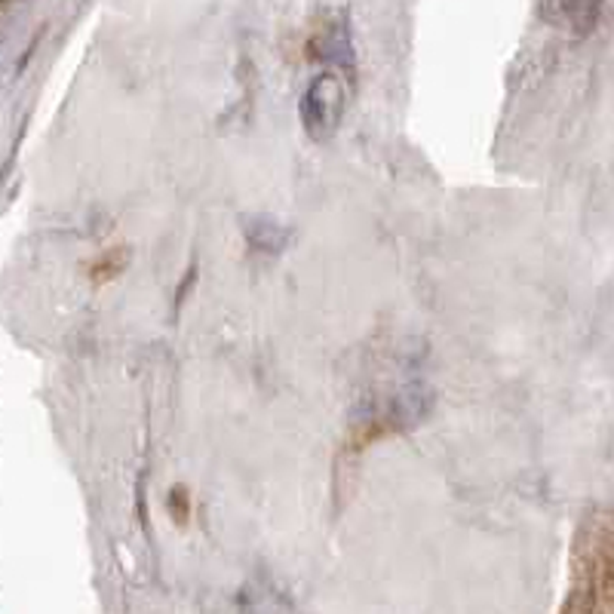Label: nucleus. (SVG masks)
<instances>
[{"mask_svg":"<svg viewBox=\"0 0 614 614\" xmlns=\"http://www.w3.org/2000/svg\"><path fill=\"white\" fill-rule=\"evenodd\" d=\"M169 507L176 510V516H179L181 523H185V516H188V492H185V485H176L172 492H169Z\"/></svg>","mask_w":614,"mask_h":614,"instance_id":"nucleus-4","label":"nucleus"},{"mask_svg":"<svg viewBox=\"0 0 614 614\" xmlns=\"http://www.w3.org/2000/svg\"><path fill=\"white\" fill-rule=\"evenodd\" d=\"M246 234H249V243H253L255 249H268V253L283 249L286 241H289L286 227L270 222V219H249L246 222Z\"/></svg>","mask_w":614,"mask_h":614,"instance_id":"nucleus-3","label":"nucleus"},{"mask_svg":"<svg viewBox=\"0 0 614 614\" xmlns=\"http://www.w3.org/2000/svg\"><path fill=\"white\" fill-rule=\"evenodd\" d=\"M540 13L547 15L559 29H569L571 34H590L596 29V19L602 13V3H540Z\"/></svg>","mask_w":614,"mask_h":614,"instance_id":"nucleus-2","label":"nucleus"},{"mask_svg":"<svg viewBox=\"0 0 614 614\" xmlns=\"http://www.w3.org/2000/svg\"><path fill=\"white\" fill-rule=\"evenodd\" d=\"M345 102H347V83L345 77L338 71H323L311 80L308 92L301 96V123H304V133L311 135L314 142H323L330 138L338 123H342V114H345Z\"/></svg>","mask_w":614,"mask_h":614,"instance_id":"nucleus-1","label":"nucleus"}]
</instances>
